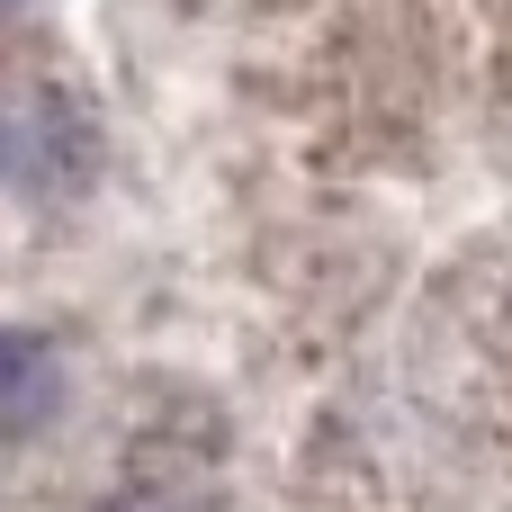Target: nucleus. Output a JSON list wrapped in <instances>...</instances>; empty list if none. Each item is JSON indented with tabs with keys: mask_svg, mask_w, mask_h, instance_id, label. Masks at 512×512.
<instances>
[{
	"mask_svg": "<svg viewBox=\"0 0 512 512\" xmlns=\"http://www.w3.org/2000/svg\"><path fill=\"white\" fill-rule=\"evenodd\" d=\"M54 396H63L54 351H45L36 333H0V441L36 432V423L54 414Z\"/></svg>",
	"mask_w": 512,
	"mask_h": 512,
	"instance_id": "2",
	"label": "nucleus"
},
{
	"mask_svg": "<svg viewBox=\"0 0 512 512\" xmlns=\"http://www.w3.org/2000/svg\"><path fill=\"white\" fill-rule=\"evenodd\" d=\"M81 162H90V126L72 117V99H54V90H9L0 99V180L81 189Z\"/></svg>",
	"mask_w": 512,
	"mask_h": 512,
	"instance_id": "1",
	"label": "nucleus"
}]
</instances>
